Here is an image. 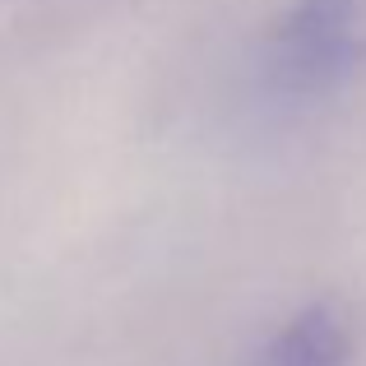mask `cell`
Returning <instances> with one entry per match:
<instances>
[{"instance_id": "cell-1", "label": "cell", "mask_w": 366, "mask_h": 366, "mask_svg": "<svg viewBox=\"0 0 366 366\" xmlns=\"http://www.w3.org/2000/svg\"><path fill=\"white\" fill-rule=\"evenodd\" d=\"M274 51L292 79L330 84L366 65V0H292L274 24Z\"/></svg>"}, {"instance_id": "cell-2", "label": "cell", "mask_w": 366, "mask_h": 366, "mask_svg": "<svg viewBox=\"0 0 366 366\" xmlns=\"http://www.w3.org/2000/svg\"><path fill=\"white\" fill-rule=\"evenodd\" d=\"M357 320L343 302H311L269 339L259 366H348Z\"/></svg>"}]
</instances>
